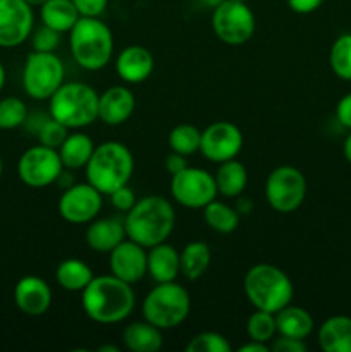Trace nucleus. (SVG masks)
<instances>
[{"instance_id":"f257e3e1","label":"nucleus","mask_w":351,"mask_h":352,"mask_svg":"<svg viewBox=\"0 0 351 352\" xmlns=\"http://www.w3.org/2000/svg\"><path fill=\"white\" fill-rule=\"evenodd\" d=\"M85 315L100 325L120 323L134 311L136 296L133 285L116 275H98L81 291Z\"/></svg>"},{"instance_id":"f03ea898","label":"nucleus","mask_w":351,"mask_h":352,"mask_svg":"<svg viewBox=\"0 0 351 352\" xmlns=\"http://www.w3.org/2000/svg\"><path fill=\"white\" fill-rule=\"evenodd\" d=\"M176 226V212L167 198L150 195L140 198L133 208L124 215L127 239L151 248L155 244L165 243Z\"/></svg>"},{"instance_id":"7ed1b4c3","label":"nucleus","mask_w":351,"mask_h":352,"mask_svg":"<svg viewBox=\"0 0 351 352\" xmlns=\"http://www.w3.org/2000/svg\"><path fill=\"white\" fill-rule=\"evenodd\" d=\"M69 48L79 67L102 71L114 55L112 30L100 17L81 16L69 31Z\"/></svg>"},{"instance_id":"20e7f679","label":"nucleus","mask_w":351,"mask_h":352,"mask_svg":"<svg viewBox=\"0 0 351 352\" xmlns=\"http://www.w3.org/2000/svg\"><path fill=\"white\" fill-rule=\"evenodd\" d=\"M85 172L86 181L102 195L109 196L120 186L129 184L134 172V157L120 141H105L95 146Z\"/></svg>"},{"instance_id":"39448f33","label":"nucleus","mask_w":351,"mask_h":352,"mask_svg":"<svg viewBox=\"0 0 351 352\" xmlns=\"http://www.w3.org/2000/svg\"><path fill=\"white\" fill-rule=\"evenodd\" d=\"M243 291L250 305L262 311L277 313L291 305L295 287L284 270L270 263H257L244 274Z\"/></svg>"},{"instance_id":"423d86ee","label":"nucleus","mask_w":351,"mask_h":352,"mask_svg":"<svg viewBox=\"0 0 351 352\" xmlns=\"http://www.w3.org/2000/svg\"><path fill=\"white\" fill-rule=\"evenodd\" d=\"M48 112L69 129H83L98 120V93L86 82H62L48 98Z\"/></svg>"},{"instance_id":"0eeeda50","label":"nucleus","mask_w":351,"mask_h":352,"mask_svg":"<svg viewBox=\"0 0 351 352\" xmlns=\"http://www.w3.org/2000/svg\"><path fill=\"white\" fill-rule=\"evenodd\" d=\"M191 311V298L186 287L174 282L157 284L143 299L141 313L147 322L164 330L181 325Z\"/></svg>"},{"instance_id":"6e6552de","label":"nucleus","mask_w":351,"mask_h":352,"mask_svg":"<svg viewBox=\"0 0 351 352\" xmlns=\"http://www.w3.org/2000/svg\"><path fill=\"white\" fill-rule=\"evenodd\" d=\"M65 67L55 52L33 50L23 67V88L30 98L43 102L62 86Z\"/></svg>"},{"instance_id":"1a4fd4ad","label":"nucleus","mask_w":351,"mask_h":352,"mask_svg":"<svg viewBox=\"0 0 351 352\" xmlns=\"http://www.w3.org/2000/svg\"><path fill=\"white\" fill-rule=\"evenodd\" d=\"M212 30L222 43L244 45L251 40L257 30V19L253 10L246 2L240 0H224L220 6L212 9Z\"/></svg>"},{"instance_id":"9d476101","label":"nucleus","mask_w":351,"mask_h":352,"mask_svg":"<svg viewBox=\"0 0 351 352\" xmlns=\"http://www.w3.org/2000/svg\"><path fill=\"white\" fill-rule=\"evenodd\" d=\"M264 195L265 201L274 212H296L306 198L305 175L292 165H281L267 175Z\"/></svg>"},{"instance_id":"9b49d317","label":"nucleus","mask_w":351,"mask_h":352,"mask_svg":"<svg viewBox=\"0 0 351 352\" xmlns=\"http://www.w3.org/2000/svg\"><path fill=\"white\" fill-rule=\"evenodd\" d=\"M171 195L178 205L191 210H203L217 198L215 177L205 168L188 165L178 174L171 175Z\"/></svg>"},{"instance_id":"f8f14e48","label":"nucleus","mask_w":351,"mask_h":352,"mask_svg":"<svg viewBox=\"0 0 351 352\" xmlns=\"http://www.w3.org/2000/svg\"><path fill=\"white\" fill-rule=\"evenodd\" d=\"M62 168L64 165L58 151L43 144L28 148L17 160V175L21 182L33 189H43L55 184V179Z\"/></svg>"},{"instance_id":"ddd939ff","label":"nucleus","mask_w":351,"mask_h":352,"mask_svg":"<svg viewBox=\"0 0 351 352\" xmlns=\"http://www.w3.org/2000/svg\"><path fill=\"white\" fill-rule=\"evenodd\" d=\"M103 206V195L88 181L76 182L64 189L58 198V215L72 226L89 223L98 217Z\"/></svg>"},{"instance_id":"4468645a","label":"nucleus","mask_w":351,"mask_h":352,"mask_svg":"<svg viewBox=\"0 0 351 352\" xmlns=\"http://www.w3.org/2000/svg\"><path fill=\"white\" fill-rule=\"evenodd\" d=\"M244 138L240 127L227 120H217L202 131L200 153L212 164L236 158L243 148Z\"/></svg>"},{"instance_id":"2eb2a0df","label":"nucleus","mask_w":351,"mask_h":352,"mask_svg":"<svg viewBox=\"0 0 351 352\" xmlns=\"http://www.w3.org/2000/svg\"><path fill=\"white\" fill-rule=\"evenodd\" d=\"M33 30V6L26 0H0V47H19Z\"/></svg>"},{"instance_id":"dca6fc26","label":"nucleus","mask_w":351,"mask_h":352,"mask_svg":"<svg viewBox=\"0 0 351 352\" xmlns=\"http://www.w3.org/2000/svg\"><path fill=\"white\" fill-rule=\"evenodd\" d=\"M148 250L131 239H124L109 253L110 274L127 284H136L147 275Z\"/></svg>"},{"instance_id":"f3484780","label":"nucleus","mask_w":351,"mask_h":352,"mask_svg":"<svg viewBox=\"0 0 351 352\" xmlns=\"http://www.w3.org/2000/svg\"><path fill=\"white\" fill-rule=\"evenodd\" d=\"M16 308L26 316H41L52 306V289L38 275H24L14 285Z\"/></svg>"},{"instance_id":"a211bd4d","label":"nucleus","mask_w":351,"mask_h":352,"mask_svg":"<svg viewBox=\"0 0 351 352\" xmlns=\"http://www.w3.org/2000/svg\"><path fill=\"white\" fill-rule=\"evenodd\" d=\"M136 109L134 93L127 86L116 85L98 95V120L107 126H120L127 122Z\"/></svg>"},{"instance_id":"6ab92c4d","label":"nucleus","mask_w":351,"mask_h":352,"mask_svg":"<svg viewBox=\"0 0 351 352\" xmlns=\"http://www.w3.org/2000/svg\"><path fill=\"white\" fill-rule=\"evenodd\" d=\"M155 67V58L147 47L129 45L116 58V72L124 82L140 85L147 81Z\"/></svg>"},{"instance_id":"aec40b11","label":"nucleus","mask_w":351,"mask_h":352,"mask_svg":"<svg viewBox=\"0 0 351 352\" xmlns=\"http://www.w3.org/2000/svg\"><path fill=\"white\" fill-rule=\"evenodd\" d=\"M126 237L124 219H117V217H107V219L96 217L88 223L85 232L86 244L89 250L96 253H110Z\"/></svg>"},{"instance_id":"412c9836","label":"nucleus","mask_w":351,"mask_h":352,"mask_svg":"<svg viewBox=\"0 0 351 352\" xmlns=\"http://www.w3.org/2000/svg\"><path fill=\"white\" fill-rule=\"evenodd\" d=\"M147 274L157 284L162 282H174L181 275V260L179 251L167 243L155 244L148 248Z\"/></svg>"},{"instance_id":"4be33fe9","label":"nucleus","mask_w":351,"mask_h":352,"mask_svg":"<svg viewBox=\"0 0 351 352\" xmlns=\"http://www.w3.org/2000/svg\"><path fill=\"white\" fill-rule=\"evenodd\" d=\"M317 342L323 352H351V316L334 315L323 320Z\"/></svg>"},{"instance_id":"5701e85b","label":"nucleus","mask_w":351,"mask_h":352,"mask_svg":"<svg viewBox=\"0 0 351 352\" xmlns=\"http://www.w3.org/2000/svg\"><path fill=\"white\" fill-rule=\"evenodd\" d=\"M123 344L131 352H157L164 346V333L147 320L124 327Z\"/></svg>"},{"instance_id":"b1692460","label":"nucleus","mask_w":351,"mask_h":352,"mask_svg":"<svg viewBox=\"0 0 351 352\" xmlns=\"http://www.w3.org/2000/svg\"><path fill=\"white\" fill-rule=\"evenodd\" d=\"M275 325H277V336L305 340L306 337L312 336L315 322L305 308L288 305L275 313Z\"/></svg>"},{"instance_id":"393cba45","label":"nucleus","mask_w":351,"mask_h":352,"mask_svg":"<svg viewBox=\"0 0 351 352\" xmlns=\"http://www.w3.org/2000/svg\"><path fill=\"white\" fill-rule=\"evenodd\" d=\"M81 17L79 10L76 9L72 0H47L40 6L41 24L58 31V33H69Z\"/></svg>"},{"instance_id":"a878e982","label":"nucleus","mask_w":351,"mask_h":352,"mask_svg":"<svg viewBox=\"0 0 351 352\" xmlns=\"http://www.w3.org/2000/svg\"><path fill=\"white\" fill-rule=\"evenodd\" d=\"M96 144L93 143L92 138L85 133H69L64 143L58 148V157H61L62 165L71 170H79L85 168L86 164L92 158Z\"/></svg>"},{"instance_id":"bb28decb","label":"nucleus","mask_w":351,"mask_h":352,"mask_svg":"<svg viewBox=\"0 0 351 352\" xmlns=\"http://www.w3.org/2000/svg\"><path fill=\"white\" fill-rule=\"evenodd\" d=\"M219 195L226 198H237L243 195L244 188L248 184V170L240 160L231 158V160L219 164V168L213 174Z\"/></svg>"},{"instance_id":"cd10ccee","label":"nucleus","mask_w":351,"mask_h":352,"mask_svg":"<svg viewBox=\"0 0 351 352\" xmlns=\"http://www.w3.org/2000/svg\"><path fill=\"white\" fill-rule=\"evenodd\" d=\"M181 260V275L186 280H198L209 270L212 261V251L203 241H193L179 251Z\"/></svg>"},{"instance_id":"c85d7f7f","label":"nucleus","mask_w":351,"mask_h":352,"mask_svg":"<svg viewBox=\"0 0 351 352\" xmlns=\"http://www.w3.org/2000/svg\"><path fill=\"white\" fill-rule=\"evenodd\" d=\"M93 270L88 263L78 258H67L61 261L55 270V280L62 289L69 292H81L92 282Z\"/></svg>"},{"instance_id":"c756f323","label":"nucleus","mask_w":351,"mask_h":352,"mask_svg":"<svg viewBox=\"0 0 351 352\" xmlns=\"http://www.w3.org/2000/svg\"><path fill=\"white\" fill-rule=\"evenodd\" d=\"M203 219L206 226L217 234L234 232L241 222V215L236 208L224 201H217V198L203 208Z\"/></svg>"},{"instance_id":"7c9ffc66","label":"nucleus","mask_w":351,"mask_h":352,"mask_svg":"<svg viewBox=\"0 0 351 352\" xmlns=\"http://www.w3.org/2000/svg\"><path fill=\"white\" fill-rule=\"evenodd\" d=\"M167 141L171 151L189 157V155H195L196 151H200L202 131L193 124H178L171 129Z\"/></svg>"},{"instance_id":"2f4dec72","label":"nucleus","mask_w":351,"mask_h":352,"mask_svg":"<svg viewBox=\"0 0 351 352\" xmlns=\"http://www.w3.org/2000/svg\"><path fill=\"white\" fill-rule=\"evenodd\" d=\"M329 64L337 78L351 81V33H343L334 40L329 50Z\"/></svg>"},{"instance_id":"473e14b6","label":"nucleus","mask_w":351,"mask_h":352,"mask_svg":"<svg viewBox=\"0 0 351 352\" xmlns=\"http://www.w3.org/2000/svg\"><path fill=\"white\" fill-rule=\"evenodd\" d=\"M246 333L251 340L270 344L272 339L277 336V325H275L274 313L255 309L246 322Z\"/></svg>"},{"instance_id":"72a5a7b5","label":"nucleus","mask_w":351,"mask_h":352,"mask_svg":"<svg viewBox=\"0 0 351 352\" xmlns=\"http://www.w3.org/2000/svg\"><path fill=\"white\" fill-rule=\"evenodd\" d=\"M28 107L17 96H6L0 100V129L10 131L26 124Z\"/></svg>"},{"instance_id":"f704fd0d","label":"nucleus","mask_w":351,"mask_h":352,"mask_svg":"<svg viewBox=\"0 0 351 352\" xmlns=\"http://www.w3.org/2000/svg\"><path fill=\"white\" fill-rule=\"evenodd\" d=\"M186 352H231L233 346L229 340L219 332H200L186 344Z\"/></svg>"},{"instance_id":"c9c22d12","label":"nucleus","mask_w":351,"mask_h":352,"mask_svg":"<svg viewBox=\"0 0 351 352\" xmlns=\"http://www.w3.org/2000/svg\"><path fill=\"white\" fill-rule=\"evenodd\" d=\"M69 131H71L69 127H65L64 124L48 116L47 119L43 120V124L38 127L36 138L38 141H40V144H43V146L58 150L61 144L65 141V138L69 136Z\"/></svg>"},{"instance_id":"e433bc0d","label":"nucleus","mask_w":351,"mask_h":352,"mask_svg":"<svg viewBox=\"0 0 351 352\" xmlns=\"http://www.w3.org/2000/svg\"><path fill=\"white\" fill-rule=\"evenodd\" d=\"M31 47L36 52H55L61 45V33L41 24L31 33Z\"/></svg>"},{"instance_id":"4c0bfd02","label":"nucleus","mask_w":351,"mask_h":352,"mask_svg":"<svg viewBox=\"0 0 351 352\" xmlns=\"http://www.w3.org/2000/svg\"><path fill=\"white\" fill-rule=\"evenodd\" d=\"M109 198H110V203H112L114 208L120 213L129 212V210L134 206V203L138 201L136 195H134L133 189L129 188V184L117 188L116 191L110 192Z\"/></svg>"},{"instance_id":"58836bf2","label":"nucleus","mask_w":351,"mask_h":352,"mask_svg":"<svg viewBox=\"0 0 351 352\" xmlns=\"http://www.w3.org/2000/svg\"><path fill=\"white\" fill-rule=\"evenodd\" d=\"M268 346H270L272 352H306V349H308L305 340L284 336H275Z\"/></svg>"},{"instance_id":"ea45409f","label":"nucleus","mask_w":351,"mask_h":352,"mask_svg":"<svg viewBox=\"0 0 351 352\" xmlns=\"http://www.w3.org/2000/svg\"><path fill=\"white\" fill-rule=\"evenodd\" d=\"M81 16L100 17L105 12L109 0H72Z\"/></svg>"},{"instance_id":"a19ab883","label":"nucleus","mask_w":351,"mask_h":352,"mask_svg":"<svg viewBox=\"0 0 351 352\" xmlns=\"http://www.w3.org/2000/svg\"><path fill=\"white\" fill-rule=\"evenodd\" d=\"M336 119L341 126L351 131V93L344 95L336 105Z\"/></svg>"},{"instance_id":"79ce46f5","label":"nucleus","mask_w":351,"mask_h":352,"mask_svg":"<svg viewBox=\"0 0 351 352\" xmlns=\"http://www.w3.org/2000/svg\"><path fill=\"white\" fill-rule=\"evenodd\" d=\"M289 6V9L296 14H312L317 9H320V6L323 3V0H286Z\"/></svg>"},{"instance_id":"37998d69","label":"nucleus","mask_w":351,"mask_h":352,"mask_svg":"<svg viewBox=\"0 0 351 352\" xmlns=\"http://www.w3.org/2000/svg\"><path fill=\"white\" fill-rule=\"evenodd\" d=\"M188 160H186L184 155H179L176 153V151H171V153L167 155V158H165V170L169 172L171 175L178 174V172H181L182 168L188 167Z\"/></svg>"},{"instance_id":"c03bdc74","label":"nucleus","mask_w":351,"mask_h":352,"mask_svg":"<svg viewBox=\"0 0 351 352\" xmlns=\"http://www.w3.org/2000/svg\"><path fill=\"white\" fill-rule=\"evenodd\" d=\"M76 177H74V170H71V168H62V172L58 174V177L55 179V184L58 186V189L61 191H64V189H69L71 186L76 184Z\"/></svg>"},{"instance_id":"a18cd8bd","label":"nucleus","mask_w":351,"mask_h":352,"mask_svg":"<svg viewBox=\"0 0 351 352\" xmlns=\"http://www.w3.org/2000/svg\"><path fill=\"white\" fill-rule=\"evenodd\" d=\"M237 352H270V346H268V344L257 342V340L250 339V342L237 347Z\"/></svg>"},{"instance_id":"49530a36","label":"nucleus","mask_w":351,"mask_h":352,"mask_svg":"<svg viewBox=\"0 0 351 352\" xmlns=\"http://www.w3.org/2000/svg\"><path fill=\"white\" fill-rule=\"evenodd\" d=\"M234 208H236V212L240 215H250L253 212V201L250 198H241V196H237V201L234 205Z\"/></svg>"},{"instance_id":"de8ad7c7","label":"nucleus","mask_w":351,"mask_h":352,"mask_svg":"<svg viewBox=\"0 0 351 352\" xmlns=\"http://www.w3.org/2000/svg\"><path fill=\"white\" fill-rule=\"evenodd\" d=\"M343 153H344V158H346V160H348V164L351 165V133L348 134L346 140H344Z\"/></svg>"},{"instance_id":"09e8293b","label":"nucleus","mask_w":351,"mask_h":352,"mask_svg":"<svg viewBox=\"0 0 351 352\" xmlns=\"http://www.w3.org/2000/svg\"><path fill=\"white\" fill-rule=\"evenodd\" d=\"M198 2L202 3V6L209 7V9H215V7L220 6V3H222L224 0H198Z\"/></svg>"},{"instance_id":"8fccbe9b","label":"nucleus","mask_w":351,"mask_h":352,"mask_svg":"<svg viewBox=\"0 0 351 352\" xmlns=\"http://www.w3.org/2000/svg\"><path fill=\"white\" fill-rule=\"evenodd\" d=\"M6 81H7V72H6V67H3V64L0 62V93H2L3 86H6Z\"/></svg>"},{"instance_id":"3c124183","label":"nucleus","mask_w":351,"mask_h":352,"mask_svg":"<svg viewBox=\"0 0 351 352\" xmlns=\"http://www.w3.org/2000/svg\"><path fill=\"white\" fill-rule=\"evenodd\" d=\"M96 351L98 352H119V349H117L116 346H109V344H107V346H100Z\"/></svg>"},{"instance_id":"603ef678","label":"nucleus","mask_w":351,"mask_h":352,"mask_svg":"<svg viewBox=\"0 0 351 352\" xmlns=\"http://www.w3.org/2000/svg\"><path fill=\"white\" fill-rule=\"evenodd\" d=\"M26 2L30 3V6H33V7H40V6H43L47 0H26Z\"/></svg>"},{"instance_id":"864d4df0","label":"nucleus","mask_w":351,"mask_h":352,"mask_svg":"<svg viewBox=\"0 0 351 352\" xmlns=\"http://www.w3.org/2000/svg\"><path fill=\"white\" fill-rule=\"evenodd\" d=\"M2 174H3V160L2 157H0V179H2Z\"/></svg>"},{"instance_id":"5fc2aeb1","label":"nucleus","mask_w":351,"mask_h":352,"mask_svg":"<svg viewBox=\"0 0 351 352\" xmlns=\"http://www.w3.org/2000/svg\"><path fill=\"white\" fill-rule=\"evenodd\" d=\"M240 2H248V0H240Z\"/></svg>"}]
</instances>
